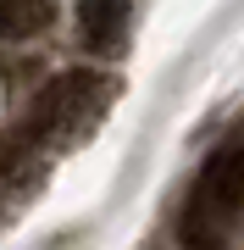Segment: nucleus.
Segmentation results:
<instances>
[{"mask_svg": "<svg viewBox=\"0 0 244 250\" xmlns=\"http://www.w3.org/2000/svg\"><path fill=\"white\" fill-rule=\"evenodd\" d=\"M194 206H206L211 217H222V223H233L244 217V134L222 139L217 150L206 156V167H200V184H194Z\"/></svg>", "mask_w": 244, "mask_h": 250, "instance_id": "f03ea898", "label": "nucleus"}, {"mask_svg": "<svg viewBox=\"0 0 244 250\" xmlns=\"http://www.w3.org/2000/svg\"><path fill=\"white\" fill-rule=\"evenodd\" d=\"M50 17V0H0V39H39Z\"/></svg>", "mask_w": 244, "mask_h": 250, "instance_id": "39448f33", "label": "nucleus"}, {"mask_svg": "<svg viewBox=\"0 0 244 250\" xmlns=\"http://www.w3.org/2000/svg\"><path fill=\"white\" fill-rule=\"evenodd\" d=\"M111 95H117V83L106 78V72H61V78H50L45 89L34 100V117H28V134L39 145H50V150H67V145L89 139L100 123H106L111 111Z\"/></svg>", "mask_w": 244, "mask_h": 250, "instance_id": "f257e3e1", "label": "nucleus"}, {"mask_svg": "<svg viewBox=\"0 0 244 250\" xmlns=\"http://www.w3.org/2000/svg\"><path fill=\"white\" fill-rule=\"evenodd\" d=\"M178 250H227V223L189 200L178 217Z\"/></svg>", "mask_w": 244, "mask_h": 250, "instance_id": "20e7f679", "label": "nucleus"}, {"mask_svg": "<svg viewBox=\"0 0 244 250\" xmlns=\"http://www.w3.org/2000/svg\"><path fill=\"white\" fill-rule=\"evenodd\" d=\"M128 6H133V0H83V6H78L83 45H89V50H111L128 34Z\"/></svg>", "mask_w": 244, "mask_h": 250, "instance_id": "7ed1b4c3", "label": "nucleus"}]
</instances>
